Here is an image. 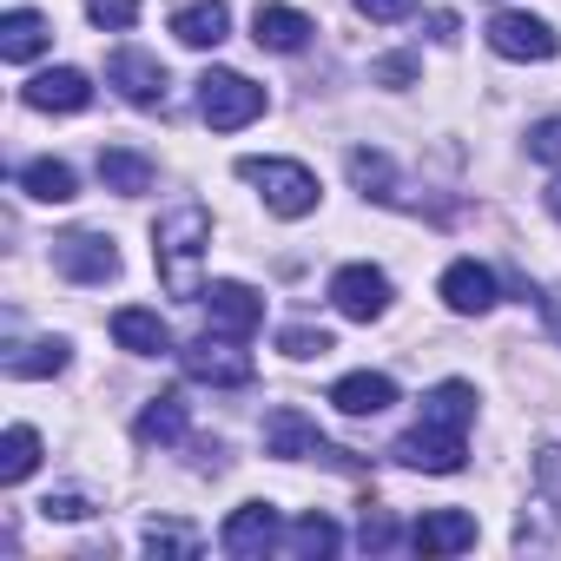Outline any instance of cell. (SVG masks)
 I'll return each mask as SVG.
<instances>
[{
    "label": "cell",
    "mask_w": 561,
    "mask_h": 561,
    "mask_svg": "<svg viewBox=\"0 0 561 561\" xmlns=\"http://www.w3.org/2000/svg\"><path fill=\"white\" fill-rule=\"evenodd\" d=\"M21 192L41 198V205H67V198L80 192V179H73L67 159H27V165H21Z\"/></svg>",
    "instance_id": "7402d4cb"
},
{
    "label": "cell",
    "mask_w": 561,
    "mask_h": 561,
    "mask_svg": "<svg viewBox=\"0 0 561 561\" xmlns=\"http://www.w3.org/2000/svg\"><path fill=\"white\" fill-rule=\"evenodd\" d=\"M146 554H198V528L192 522H146Z\"/></svg>",
    "instance_id": "f1b7e54d"
},
{
    "label": "cell",
    "mask_w": 561,
    "mask_h": 561,
    "mask_svg": "<svg viewBox=\"0 0 561 561\" xmlns=\"http://www.w3.org/2000/svg\"><path fill=\"white\" fill-rule=\"evenodd\" d=\"M47 41H54L47 14H34V8H14V14H0V60L27 67L34 54H47Z\"/></svg>",
    "instance_id": "ffe728a7"
},
{
    "label": "cell",
    "mask_w": 561,
    "mask_h": 561,
    "mask_svg": "<svg viewBox=\"0 0 561 561\" xmlns=\"http://www.w3.org/2000/svg\"><path fill=\"white\" fill-rule=\"evenodd\" d=\"M410 541H416V554H462V548H476V515L469 508H430L410 528Z\"/></svg>",
    "instance_id": "e0dca14e"
},
{
    "label": "cell",
    "mask_w": 561,
    "mask_h": 561,
    "mask_svg": "<svg viewBox=\"0 0 561 561\" xmlns=\"http://www.w3.org/2000/svg\"><path fill=\"white\" fill-rule=\"evenodd\" d=\"M403 469H423V476H456L462 462H469V443H462V430H443V423H416V430H403L397 436V449H390Z\"/></svg>",
    "instance_id": "8992f818"
},
{
    "label": "cell",
    "mask_w": 561,
    "mask_h": 561,
    "mask_svg": "<svg viewBox=\"0 0 561 561\" xmlns=\"http://www.w3.org/2000/svg\"><path fill=\"white\" fill-rule=\"evenodd\" d=\"M528 152H535V159H548V165H554V159H561V119H541V126H535V133H528Z\"/></svg>",
    "instance_id": "836d02e7"
},
{
    "label": "cell",
    "mask_w": 561,
    "mask_h": 561,
    "mask_svg": "<svg viewBox=\"0 0 561 561\" xmlns=\"http://www.w3.org/2000/svg\"><path fill=\"white\" fill-rule=\"evenodd\" d=\"M198 305H205L211 331H225V337H238V344L264 324V298H257L251 285H238V277H211V285L198 291Z\"/></svg>",
    "instance_id": "52a82bcc"
},
{
    "label": "cell",
    "mask_w": 561,
    "mask_h": 561,
    "mask_svg": "<svg viewBox=\"0 0 561 561\" xmlns=\"http://www.w3.org/2000/svg\"><path fill=\"white\" fill-rule=\"evenodd\" d=\"M277 508L271 502H244V508H231L225 515V528H218V548L225 554H238V561H264L271 548H277Z\"/></svg>",
    "instance_id": "30bf717a"
},
{
    "label": "cell",
    "mask_w": 561,
    "mask_h": 561,
    "mask_svg": "<svg viewBox=\"0 0 561 561\" xmlns=\"http://www.w3.org/2000/svg\"><path fill=\"white\" fill-rule=\"evenodd\" d=\"M179 364H185L192 383H211V390H244V383H251V357H244L238 337H225V331L192 337V344L179 351Z\"/></svg>",
    "instance_id": "5b68a950"
},
{
    "label": "cell",
    "mask_w": 561,
    "mask_h": 561,
    "mask_svg": "<svg viewBox=\"0 0 561 561\" xmlns=\"http://www.w3.org/2000/svg\"><path fill=\"white\" fill-rule=\"evenodd\" d=\"M277 351H285V357H298V364H311V357H331L337 344H331V331H311V324H285V331H277Z\"/></svg>",
    "instance_id": "f546056e"
},
{
    "label": "cell",
    "mask_w": 561,
    "mask_h": 561,
    "mask_svg": "<svg viewBox=\"0 0 561 561\" xmlns=\"http://www.w3.org/2000/svg\"><path fill=\"white\" fill-rule=\"evenodd\" d=\"M331 403H337L344 416H383V410L397 403V383H390L383 370H351V377L331 383Z\"/></svg>",
    "instance_id": "d6986e66"
},
{
    "label": "cell",
    "mask_w": 561,
    "mask_h": 561,
    "mask_svg": "<svg viewBox=\"0 0 561 561\" xmlns=\"http://www.w3.org/2000/svg\"><path fill=\"white\" fill-rule=\"evenodd\" d=\"M489 47L502 60H554L561 54V34L548 21H535V14H495L489 21Z\"/></svg>",
    "instance_id": "8fae6325"
},
{
    "label": "cell",
    "mask_w": 561,
    "mask_h": 561,
    "mask_svg": "<svg viewBox=\"0 0 561 561\" xmlns=\"http://www.w3.org/2000/svg\"><path fill=\"white\" fill-rule=\"evenodd\" d=\"M337 541H344V535H337V522H331V515H318V508L291 522V554H318V561H324V554H337Z\"/></svg>",
    "instance_id": "83f0119b"
},
{
    "label": "cell",
    "mask_w": 561,
    "mask_h": 561,
    "mask_svg": "<svg viewBox=\"0 0 561 561\" xmlns=\"http://www.w3.org/2000/svg\"><path fill=\"white\" fill-rule=\"evenodd\" d=\"M423 423L469 430V423H476V390H469V383H436V390L423 397Z\"/></svg>",
    "instance_id": "d4e9b609"
},
{
    "label": "cell",
    "mask_w": 561,
    "mask_h": 561,
    "mask_svg": "<svg viewBox=\"0 0 561 561\" xmlns=\"http://www.w3.org/2000/svg\"><path fill=\"white\" fill-rule=\"evenodd\" d=\"M54 271L73 277V285H106V277H119V251L100 231H67L54 238Z\"/></svg>",
    "instance_id": "ba28073f"
},
{
    "label": "cell",
    "mask_w": 561,
    "mask_h": 561,
    "mask_svg": "<svg viewBox=\"0 0 561 561\" xmlns=\"http://www.w3.org/2000/svg\"><path fill=\"white\" fill-rule=\"evenodd\" d=\"M423 0H357V14L364 21H403V14H416Z\"/></svg>",
    "instance_id": "e575fe53"
},
{
    "label": "cell",
    "mask_w": 561,
    "mask_h": 561,
    "mask_svg": "<svg viewBox=\"0 0 561 561\" xmlns=\"http://www.w3.org/2000/svg\"><path fill=\"white\" fill-rule=\"evenodd\" d=\"M185 430H192V416H185V397H172V390L139 410V443H185Z\"/></svg>",
    "instance_id": "603a6c76"
},
{
    "label": "cell",
    "mask_w": 561,
    "mask_h": 561,
    "mask_svg": "<svg viewBox=\"0 0 561 561\" xmlns=\"http://www.w3.org/2000/svg\"><path fill=\"white\" fill-rule=\"evenodd\" d=\"M357 541L383 554V548H397V522H390V515H364V535H357Z\"/></svg>",
    "instance_id": "d590c367"
},
{
    "label": "cell",
    "mask_w": 561,
    "mask_h": 561,
    "mask_svg": "<svg viewBox=\"0 0 561 561\" xmlns=\"http://www.w3.org/2000/svg\"><path fill=\"white\" fill-rule=\"evenodd\" d=\"M430 34H436V41L449 47V41H456V14H430Z\"/></svg>",
    "instance_id": "8d00e7d4"
},
{
    "label": "cell",
    "mask_w": 561,
    "mask_h": 561,
    "mask_svg": "<svg viewBox=\"0 0 561 561\" xmlns=\"http://www.w3.org/2000/svg\"><path fill=\"white\" fill-rule=\"evenodd\" d=\"M87 21L106 27V34H126L139 21V0H87Z\"/></svg>",
    "instance_id": "4dcf8cb0"
},
{
    "label": "cell",
    "mask_w": 561,
    "mask_h": 561,
    "mask_svg": "<svg viewBox=\"0 0 561 561\" xmlns=\"http://www.w3.org/2000/svg\"><path fill=\"white\" fill-rule=\"evenodd\" d=\"M443 305H449L456 318H489V311H495V271L476 264V257H456V264L443 271Z\"/></svg>",
    "instance_id": "4fadbf2b"
},
{
    "label": "cell",
    "mask_w": 561,
    "mask_h": 561,
    "mask_svg": "<svg viewBox=\"0 0 561 561\" xmlns=\"http://www.w3.org/2000/svg\"><path fill=\"white\" fill-rule=\"evenodd\" d=\"M311 34H318V27H311L298 8H285V0H257V14H251V41H257L264 54H298Z\"/></svg>",
    "instance_id": "9a60e30c"
},
{
    "label": "cell",
    "mask_w": 561,
    "mask_h": 561,
    "mask_svg": "<svg viewBox=\"0 0 561 561\" xmlns=\"http://www.w3.org/2000/svg\"><path fill=\"white\" fill-rule=\"evenodd\" d=\"M370 80H377V87H410V80H416V60H410V54H383V60L370 67Z\"/></svg>",
    "instance_id": "1f68e13d"
},
{
    "label": "cell",
    "mask_w": 561,
    "mask_h": 561,
    "mask_svg": "<svg viewBox=\"0 0 561 561\" xmlns=\"http://www.w3.org/2000/svg\"><path fill=\"white\" fill-rule=\"evenodd\" d=\"M172 34L185 41V47H225V34H231V8L225 0H185V8H172Z\"/></svg>",
    "instance_id": "ac0fdd59"
},
{
    "label": "cell",
    "mask_w": 561,
    "mask_h": 561,
    "mask_svg": "<svg viewBox=\"0 0 561 561\" xmlns=\"http://www.w3.org/2000/svg\"><path fill=\"white\" fill-rule=\"evenodd\" d=\"M198 113H205L211 133H238V126H251V119L264 113V87H251V80L231 73V67H211V73L198 80Z\"/></svg>",
    "instance_id": "277c9868"
},
{
    "label": "cell",
    "mask_w": 561,
    "mask_h": 561,
    "mask_svg": "<svg viewBox=\"0 0 561 561\" xmlns=\"http://www.w3.org/2000/svg\"><path fill=\"white\" fill-rule=\"evenodd\" d=\"M41 515H47V522H87V515H93V502H87V495H47V502H41Z\"/></svg>",
    "instance_id": "d6a6232c"
},
{
    "label": "cell",
    "mask_w": 561,
    "mask_h": 561,
    "mask_svg": "<svg viewBox=\"0 0 561 561\" xmlns=\"http://www.w3.org/2000/svg\"><path fill=\"white\" fill-rule=\"evenodd\" d=\"M331 305H337L351 324H377V318L390 311V277H383L377 264H344V271L331 277Z\"/></svg>",
    "instance_id": "9c48e42d"
},
{
    "label": "cell",
    "mask_w": 561,
    "mask_h": 561,
    "mask_svg": "<svg viewBox=\"0 0 561 561\" xmlns=\"http://www.w3.org/2000/svg\"><path fill=\"white\" fill-rule=\"evenodd\" d=\"M548 318H554V331H561V305H548Z\"/></svg>",
    "instance_id": "f35d334b"
},
{
    "label": "cell",
    "mask_w": 561,
    "mask_h": 561,
    "mask_svg": "<svg viewBox=\"0 0 561 561\" xmlns=\"http://www.w3.org/2000/svg\"><path fill=\"white\" fill-rule=\"evenodd\" d=\"M106 80H113L119 100H133V106H165V67H159L152 54H139V47H119V54L106 60Z\"/></svg>",
    "instance_id": "5bb4252c"
},
{
    "label": "cell",
    "mask_w": 561,
    "mask_h": 561,
    "mask_svg": "<svg viewBox=\"0 0 561 561\" xmlns=\"http://www.w3.org/2000/svg\"><path fill=\"white\" fill-rule=\"evenodd\" d=\"M152 159L146 152H126V146H106L100 152V185L106 192H119V198H139V192H152Z\"/></svg>",
    "instance_id": "44dd1931"
},
{
    "label": "cell",
    "mask_w": 561,
    "mask_h": 561,
    "mask_svg": "<svg viewBox=\"0 0 561 561\" xmlns=\"http://www.w3.org/2000/svg\"><path fill=\"white\" fill-rule=\"evenodd\" d=\"M67 357H73L67 337H34V344H21V351L8 357V377H60Z\"/></svg>",
    "instance_id": "cb8c5ba5"
},
{
    "label": "cell",
    "mask_w": 561,
    "mask_h": 561,
    "mask_svg": "<svg viewBox=\"0 0 561 561\" xmlns=\"http://www.w3.org/2000/svg\"><path fill=\"white\" fill-rule=\"evenodd\" d=\"M238 179L257 185V198L277 211V218H311L318 211V172L298 165V159H238Z\"/></svg>",
    "instance_id": "7a4b0ae2"
},
{
    "label": "cell",
    "mask_w": 561,
    "mask_h": 561,
    "mask_svg": "<svg viewBox=\"0 0 561 561\" xmlns=\"http://www.w3.org/2000/svg\"><path fill=\"white\" fill-rule=\"evenodd\" d=\"M34 469H41V436H34L27 423H14L8 436H0V482L14 489V482H27Z\"/></svg>",
    "instance_id": "484cf974"
},
{
    "label": "cell",
    "mask_w": 561,
    "mask_h": 561,
    "mask_svg": "<svg viewBox=\"0 0 561 561\" xmlns=\"http://www.w3.org/2000/svg\"><path fill=\"white\" fill-rule=\"evenodd\" d=\"M351 185H357L364 198H383V205L397 198V172H390V159H383V152H370V146H357V152H351Z\"/></svg>",
    "instance_id": "4316f807"
},
{
    "label": "cell",
    "mask_w": 561,
    "mask_h": 561,
    "mask_svg": "<svg viewBox=\"0 0 561 561\" xmlns=\"http://www.w3.org/2000/svg\"><path fill=\"white\" fill-rule=\"evenodd\" d=\"M113 344L133 351V357H165L172 351V324L159 311H146V305H119L113 311Z\"/></svg>",
    "instance_id": "2e32d148"
},
{
    "label": "cell",
    "mask_w": 561,
    "mask_h": 561,
    "mask_svg": "<svg viewBox=\"0 0 561 561\" xmlns=\"http://www.w3.org/2000/svg\"><path fill=\"white\" fill-rule=\"evenodd\" d=\"M541 198H548V211H554V218H561V179H554V185H548V192H541Z\"/></svg>",
    "instance_id": "74e56055"
},
{
    "label": "cell",
    "mask_w": 561,
    "mask_h": 561,
    "mask_svg": "<svg viewBox=\"0 0 561 561\" xmlns=\"http://www.w3.org/2000/svg\"><path fill=\"white\" fill-rule=\"evenodd\" d=\"M21 100H27L34 113H87V106H93V80H87L80 67H47V73H34V80L21 87Z\"/></svg>",
    "instance_id": "7c38bea8"
},
{
    "label": "cell",
    "mask_w": 561,
    "mask_h": 561,
    "mask_svg": "<svg viewBox=\"0 0 561 561\" xmlns=\"http://www.w3.org/2000/svg\"><path fill=\"white\" fill-rule=\"evenodd\" d=\"M211 244V211L205 205H172L159 225H152V264H159V285L172 298H198V257Z\"/></svg>",
    "instance_id": "6da1fadb"
},
{
    "label": "cell",
    "mask_w": 561,
    "mask_h": 561,
    "mask_svg": "<svg viewBox=\"0 0 561 561\" xmlns=\"http://www.w3.org/2000/svg\"><path fill=\"white\" fill-rule=\"evenodd\" d=\"M264 456H285V462H298V456H318V462H331V469H344V476H364V462H357L351 449L324 443V436H318V423H311L305 410H291V403L264 416Z\"/></svg>",
    "instance_id": "3957f363"
}]
</instances>
